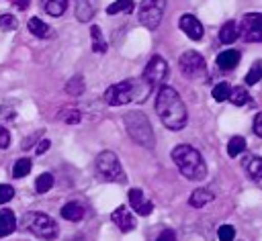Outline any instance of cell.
<instances>
[{
	"label": "cell",
	"mask_w": 262,
	"mask_h": 241,
	"mask_svg": "<svg viewBox=\"0 0 262 241\" xmlns=\"http://www.w3.org/2000/svg\"><path fill=\"white\" fill-rule=\"evenodd\" d=\"M156 112L160 116V120L164 123L166 129L170 131H180L186 125V106L182 102V98L178 96V92L172 86H160L158 88V96H156Z\"/></svg>",
	"instance_id": "1"
},
{
	"label": "cell",
	"mask_w": 262,
	"mask_h": 241,
	"mask_svg": "<svg viewBox=\"0 0 262 241\" xmlns=\"http://www.w3.org/2000/svg\"><path fill=\"white\" fill-rule=\"evenodd\" d=\"M149 90H154L143 78L141 80H123L106 88L104 92V102L111 106H121L129 102H141L147 98Z\"/></svg>",
	"instance_id": "2"
},
{
	"label": "cell",
	"mask_w": 262,
	"mask_h": 241,
	"mask_svg": "<svg viewBox=\"0 0 262 241\" xmlns=\"http://www.w3.org/2000/svg\"><path fill=\"white\" fill-rule=\"evenodd\" d=\"M172 161L176 163V167L180 170V174L186 180L192 182H201L207 178V163L203 159V155L192 147V145H176L172 149Z\"/></svg>",
	"instance_id": "3"
},
{
	"label": "cell",
	"mask_w": 262,
	"mask_h": 241,
	"mask_svg": "<svg viewBox=\"0 0 262 241\" xmlns=\"http://www.w3.org/2000/svg\"><path fill=\"white\" fill-rule=\"evenodd\" d=\"M123 123H125L127 135H129L137 145H141V147H145V149H154V145H156V135H154V129H151V125H149V118H147L141 110L125 112Z\"/></svg>",
	"instance_id": "4"
},
{
	"label": "cell",
	"mask_w": 262,
	"mask_h": 241,
	"mask_svg": "<svg viewBox=\"0 0 262 241\" xmlns=\"http://www.w3.org/2000/svg\"><path fill=\"white\" fill-rule=\"evenodd\" d=\"M23 229L43 241H53L59 235L57 223L45 212H27L23 216Z\"/></svg>",
	"instance_id": "5"
},
{
	"label": "cell",
	"mask_w": 262,
	"mask_h": 241,
	"mask_svg": "<svg viewBox=\"0 0 262 241\" xmlns=\"http://www.w3.org/2000/svg\"><path fill=\"white\" fill-rule=\"evenodd\" d=\"M96 174L104 182H115V184L127 182V174H125L117 153H113V151H100L96 155Z\"/></svg>",
	"instance_id": "6"
},
{
	"label": "cell",
	"mask_w": 262,
	"mask_h": 241,
	"mask_svg": "<svg viewBox=\"0 0 262 241\" xmlns=\"http://www.w3.org/2000/svg\"><path fill=\"white\" fill-rule=\"evenodd\" d=\"M166 2L168 0H141L139 12H137L139 22L145 29L156 31L160 27V22H162V16H164V10H166Z\"/></svg>",
	"instance_id": "7"
},
{
	"label": "cell",
	"mask_w": 262,
	"mask_h": 241,
	"mask_svg": "<svg viewBox=\"0 0 262 241\" xmlns=\"http://www.w3.org/2000/svg\"><path fill=\"white\" fill-rule=\"evenodd\" d=\"M178 67L182 71L184 78L188 80H196V78H203L207 76V63H205V57L199 53V51H184L178 59Z\"/></svg>",
	"instance_id": "8"
},
{
	"label": "cell",
	"mask_w": 262,
	"mask_h": 241,
	"mask_svg": "<svg viewBox=\"0 0 262 241\" xmlns=\"http://www.w3.org/2000/svg\"><path fill=\"white\" fill-rule=\"evenodd\" d=\"M239 37L248 43H262V12H248L239 20Z\"/></svg>",
	"instance_id": "9"
},
{
	"label": "cell",
	"mask_w": 262,
	"mask_h": 241,
	"mask_svg": "<svg viewBox=\"0 0 262 241\" xmlns=\"http://www.w3.org/2000/svg\"><path fill=\"white\" fill-rule=\"evenodd\" d=\"M141 78H143L151 88L164 86V82H166V78H168V63H166V59H164L162 55H154V57L147 61V65H145Z\"/></svg>",
	"instance_id": "10"
},
{
	"label": "cell",
	"mask_w": 262,
	"mask_h": 241,
	"mask_svg": "<svg viewBox=\"0 0 262 241\" xmlns=\"http://www.w3.org/2000/svg\"><path fill=\"white\" fill-rule=\"evenodd\" d=\"M178 27H180V31H182L188 39H192V41H201V39H203L205 29H203L201 20H199L196 16H192V14H182L180 20H178Z\"/></svg>",
	"instance_id": "11"
},
{
	"label": "cell",
	"mask_w": 262,
	"mask_h": 241,
	"mask_svg": "<svg viewBox=\"0 0 262 241\" xmlns=\"http://www.w3.org/2000/svg\"><path fill=\"white\" fill-rule=\"evenodd\" d=\"M127 196H129V204H131V208H133L139 216H147V214H151L154 204H151L149 200H145L141 188H131Z\"/></svg>",
	"instance_id": "12"
},
{
	"label": "cell",
	"mask_w": 262,
	"mask_h": 241,
	"mask_svg": "<svg viewBox=\"0 0 262 241\" xmlns=\"http://www.w3.org/2000/svg\"><path fill=\"white\" fill-rule=\"evenodd\" d=\"M111 221L119 227V231H123V233H129V231H133L135 229V216L131 214V210L127 208V206H117L113 212H111Z\"/></svg>",
	"instance_id": "13"
},
{
	"label": "cell",
	"mask_w": 262,
	"mask_h": 241,
	"mask_svg": "<svg viewBox=\"0 0 262 241\" xmlns=\"http://www.w3.org/2000/svg\"><path fill=\"white\" fill-rule=\"evenodd\" d=\"M215 61H217V67H219V69L229 71V69L237 67V63H239V51H235V49H225V51H221V53L217 55Z\"/></svg>",
	"instance_id": "14"
},
{
	"label": "cell",
	"mask_w": 262,
	"mask_h": 241,
	"mask_svg": "<svg viewBox=\"0 0 262 241\" xmlns=\"http://www.w3.org/2000/svg\"><path fill=\"white\" fill-rule=\"evenodd\" d=\"M96 14L94 0H76V18L80 22H90Z\"/></svg>",
	"instance_id": "15"
},
{
	"label": "cell",
	"mask_w": 262,
	"mask_h": 241,
	"mask_svg": "<svg viewBox=\"0 0 262 241\" xmlns=\"http://www.w3.org/2000/svg\"><path fill=\"white\" fill-rule=\"evenodd\" d=\"M16 229V216L10 208H2L0 210V237H8L12 235Z\"/></svg>",
	"instance_id": "16"
},
{
	"label": "cell",
	"mask_w": 262,
	"mask_h": 241,
	"mask_svg": "<svg viewBox=\"0 0 262 241\" xmlns=\"http://www.w3.org/2000/svg\"><path fill=\"white\" fill-rule=\"evenodd\" d=\"M213 198H215V194H213L211 190H207V188H196V190H192V194L188 196V204H190L192 208H203V206L209 204Z\"/></svg>",
	"instance_id": "17"
},
{
	"label": "cell",
	"mask_w": 262,
	"mask_h": 241,
	"mask_svg": "<svg viewBox=\"0 0 262 241\" xmlns=\"http://www.w3.org/2000/svg\"><path fill=\"white\" fill-rule=\"evenodd\" d=\"M244 170L252 180H262V157L260 155H250L244 159Z\"/></svg>",
	"instance_id": "18"
},
{
	"label": "cell",
	"mask_w": 262,
	"mask_h": 241,
	"mask_svg": "<svg viewBox=\"0 0 262 241\" xmlns=\"http://www.w3.org/2000/svg\"><path fill=\"white\" fill-rule=\"evenodd\" d=\"M237 37H239V27H237V22H233V20H227V22L219 29V41H221L223 45L233 43Z\"/></svg>",
	"instance_id": "19"
},
{
	"label": "cell",
	"mask_w": 262,
	"mask_h": 241,
	"mask_svg": "<svg viewBox=\"0 0 262 241\" xmlns=\"http://www.w3.org/2000/svg\"><path fill=\"white\" fill-rule=\"evenodd\" d=\"M59 212H61V216H63L66 221L78 223V221H82V216H84V206H82L80 202H68V204L61 206Z\"/></svg>",
	"instance_id": "20"
},
{
	"label": "cell",
	"mask_w": 262,
	"mask_h": 241,
	"mask_svg": "<svg viewBox=\"0 0 262 241\" xmlns=\"http://www.w3.org/2000/svg\"><path fill=\"white\" fill-rule=\"evenodd\" d=\"M90 37H92V51L94 53H106L108 45H106V41L102 37V31L98 29V25H92L90 27Z\"/></svg>",
	"instance_id": "21"
},
{
	"label": "cell",
	"mask_w": 262,
	"mask_h": 241,
	"mask_svg": "<svg viewBox=\"0 0 262 241\" xmlns=\"http://www.w3.org/2000/svg\"><path fill=\"white\" fill-rule=\"evenodd\" d=\"M82 118V112L76 108V106H66L57 112V120L66 123V125H78Z\"/></svg>",
	"instance_id": "22"
},
{
	"label": "cell",
	"mask_w": 262,
	"mask_h": 241,
	"mask_svg": "<svg viewBox=\"0 0 262 241\" xmlns=\"http://www.w3.org/2000/svg\"><path fill=\"white\" fill-rule=\"evenodd\" d=\"M29 31H31L35 37H39V39H45V37H49V35H51L49 25H45V22H43L41 18H37V16L29 18Z\"/></svg>",
	"instance_id": "23"
},
{
	"label": "cell",
	"mask_w": 262,
	"mask_h": 241,
	"mask_svg": "<svg viewBox=\"0 0 262 241\" xmlns=\"http://www.w3.org/2000/svg\"><path fill=\"white\" fill-rule=\"evenodd\" d=\"M66 4H68V0H41L43 10L51 16H61L66 12Z\"/></svg>",
	"instance_id": "24"
},
{
	"label": "cell",
	"mask_w": 262,
	"mask_h": 241,
	"mask_svg": "<svg viewBox=\"0 0 262 241\" xmlns=\"http://www.w3.org/2000/svg\"><path fill=\"white\" fill-rule=\"evenodd\" d=\"M51 186H53V174L43 172V174L37 176V180H35V192H37V194H45V192H49Z\"/></svg>",
	"instance_id": "25"
},
{
	"label": "cell",
	"mask_w": 262,
	"mask_h": 241,
	"mask_svg": "<svg viewBox=\"0 0 262 241\" xmlns=\"http://www.w3.org/2000/svg\"><path fill=\"white\" fill-rule=\"evenodd\" d=\"M84 88H86V84H84V78H82L80 74L72 76V78L66 82V92H68V94H72V96L82 94V92H84Z\"/></svg>",
	"instance_id": "26"
},
{
	"label": "cell",
	"mask_w": 262,
	"mask_h": 241,
	"mask_svg": "<svg viewBox=\"0 0 262 241\" xmlns=\"http://www.w3.org/2000/svg\"><path fill=\"white\" fill-rule=\"evenodd\" d=\"M229 100H231V104H235V106H244V104L252 102V100H250V92H248L244 86H235V88H231V96H229Z\"/></svg>",
	"instance_id": "27"
},
{
	"label": "cell",
	"mask_w": 262,
	"mask_h": 241,
	"mask_svg": "<svg viewBox=\"0 0 262 241\" xmlns=\"http://www.w3.org/2000/svg\"><path fill=\"white\" fill-rule=\"evenodd\" d=\"M213 98L217 100V102H225V100H229V96H231V86L227 84V82H219V84H215L213 86Z\"/></svg>",
	"instance_id": "28"
},
{
	"label": "cell",
	"mask_w": 262,
	"mask_h": 241,
	"mask_svg": "<svg viewBox=\"0 0 262 241\" xmlns=\"http://www.w3.org/2000/svg\"><path fill=\"white\" fill-rule=\"evenodd\" d=\"M244 151H246V139L244 137H231L229 143H227V155L229 157H237Z\"/></svg>",
	"instance_id": "29"
},
{
	"label": "cell",
	"mask_w": 262,
	"mask_h": 241,
	"mask_svg": "<svg viewBox=\"0 0 262 241\" xmlns=\"http://www.w3.org/2000/svg\"><path fill=\"white\" fill-rule=\"evenodd\" d=\"M31 165H33L31 157H20V159H16V163L12 165V176H14V178H25V176L31 172Z\"/></svg>",
	"instance_id": "30"
},
{
	"label": "cell",
	"mask_w": 262,
	"mask_h": 241,
	"mask_svg": "<svg viewBox=\"0 0 262 241\" xmlns=\"http://www.w3.org/2000/svg\"><path fill=\"white\" fill-rule=\"evenodd\" d=\"M133 8H135L133 0H115L113 4H108L106 12L108 14H119V12H131Z\"/></svg>",
	"instance_id": "31"
},
{
	"label": "cell",
	"mask_w": 262,
	"mask_h": 241,
	"mask_svg": "<svg viewBox=\"0 0 262 241\" xmlns=\"http://www.w3.org/2000/svg\"><path fill=\"white\" fill-rule=\"evenodd\" d=\"M260 80H262V63H260V61H254L252 67H250L248 74H246V84L254 86V84H258Z\"/></svg>",
	"instance_id": "32"
},
{
	"label": "cell",
	"mask_w": 262,
	"mask_h": 241,
	"mask_svg": "<svg viewBox=\"0 0 262 241\" xmlns=\"http://www.w3.org/2000/svg\"><path fill=\"white\" fill-rule=\"evenodd\" d=\"M217 237H219V241H233V239H235V229H233V225H221V227L217 229Z\"/></svg>",
	"instance_id": "33"
},
{
	"label": "cell",
	"mask_w": 262,
	"mask_h": 241,
	"mask_svg": "<svg viewBox=\"0 0 262 241\" xmlns=\"http://www.w3.org/2000/svg\"><path fill=\"white\" fill-rule=\"evenodd\" d=\"M16 27H18V22L12 14H2L0 16V31H14Z\"/></svg>",
	"instance_id": "34"
},
{
	"label": "cell",
	"mask_w": 262,
	"mask_h": 241,
	"mask_svg": "<svg viewBox=\"0 0 262 241\" xmlns=\"http://www.w3.org/2000/svg\"><path fill=\"white\" fill-rule=\"evenodd\" d=\"M14 196V188L10 184H0V204H6L8 200H12Z\"/></svg>",
	"instance_id": "35"
},
{
	"label": "cell",
	"mask_w": 262,
	"mask_h": 241,
	"mask_svg": "<svg viewBox=\"0 0 262 241\" xmlns=\"http://www.w3.org/2000/svg\"><path fill=\"white\" fill-rule=\"evenodd\" d=\"M10 147V133L4 125H0V149H8Z\"/></svg>",
	"instance_id": "36"
},
{
	"label": "cell",
	"mask_w": 262,
	"mask_h": 241,
	"mask_svg": "<svg viewBox=\"0 0 262 241\" xmlns=\"http://www.w3.org/2000/svg\"><path fill=\"white\" fill-rule=\"evenodd\" d=\"M252 131L258 135V137H262V110L254 116V123H252Z\"/></svg>",
	"instance_id": "37"
},
{
	"label": "cell",
	"mask_w": 262,
	"mask_h": 241,
	"mask_svg": "<svg viewBox=\"0 0 262 241\" xmlns=\"http://www.w3.org/2000/svg\"><path fill=\"white\" fill-rule=\"evenodd\" d=\"M156 241H176V233H174L172 229H164V231L158 235Z\"/></svg>",
	"instance_id": "38"
},
{
	"label": "cell",
	"mask_w": 262,
	"mask_h": 241,
	"mask_svg": "<svg viewBox=\"0 0 262 241\" xmlns=\"http://www.w3.org/2000/svg\"><path fill=\"white\" fill-rule=\"evenodd\" d=\"M49 145H51V141H49V139H41V141H39V145H37V149H35V153H37V155L45 153V151L49 149Z\"/></svg>",
	"instance_id": "39"
},
{
	"label": "cell",
	"mask_w": 262,
	"mask_h": 241,
	"mask_svg": "<svg viewBox=\"0 0 262 241\" xmlns=\"http://www.w3.org/2000/svg\"><path fill=\"white\" fill-rule=\"evenodd\" d=\"M14 2H16V8H20V10L27 8V0H14Z\"/></svg>",
	"instance_id": "40"
}]
</instances>
